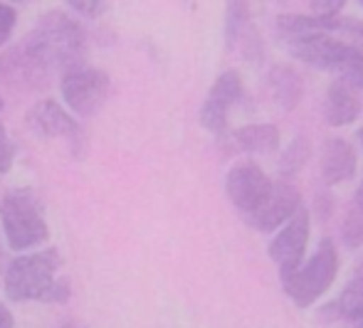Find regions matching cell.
<instances>
[{
	"label": "cell",
	"instance_id": "1",
	"mask_svg": "<svg viewBox=\"0 0 363 328\" xmlns=\"http://www.w3.org/2000/svg\"><path fill=\"white\" fill-rule=\"evenodd\" d=\"M62 259L57 249H40L15 257L3 276V289L10 301H67L69 284L60 276Z\"/></svg>",
	"mask_w": 363,
	"mask_h": 328
},
{
	"label": "cell",
	"instance_id": "2",
	"mask_svg": "<svg viewBox=\"0 0 363 328\" xmlns=\"http://www.w3.org/2000/svg\"><path fill=\"white\" fill-rule=\"evenodd\" d=\"M30 35L43 47V52L48 55V60L52 62L60 79L67 72L77 69V67H84L86 33L79 20L67 8L43 13L38 18V23H35V28L30 30Z\"/></svg>",
	"mask_w": 363,
	"mask_h": 328
},
{
	"label": "cell",
	"instance_id": "3",
	"mask_svg": "<svg viewBox=\"0 0 363 328\" xmlns=\"http://www.w3.org/2000/svg\"><path fill=\"white\" fill-rule=\"evenodd\" d=\"M291 57L304 64L316 67L336 74V79L351 84L356 91H363V50L349 40H336L331 35H309L289 43Z\"/></svg>",
	"mask_w": 363,
	"mask_h": 328
},
{
	"label": "cell",
	"instance_id": "4",
	"mask_svg": "<svg viewBox=\"0 0 363 328\" xmlns=\"http://www.w3.org/2000/svg\"><path fill=\"white\" fill-rule=\"evenodd\" d=\"M0 225L8 244L15 252H25L50 237L43 200L33 188H15L0 200Z\"/></svg>",
	"mask_w": 363,
	"mask_h": 328
},
{
	"label": "cell",
	"instance_id": "5",
	"mask_svg": "<svg viewBox=\"0 0 363 328\" xmlns=\"http://www.w3.org/2000/svg\"><path fill=\"white\" fill-rule=\"evenodd\" d=\"M55 74L57 72L52 62L30 33L0 55V86H5L8 91L35 94L48 89Z\"/></svg>",
	"mask_w": 363,
	"mask_h": 328
},
{
	"label": "cell",
	"instance_id": "6",
	"mask_svg": "<svg viewBox=\"0 0 363 328\" xmlns=\"http://www.w3.org/2000/svg\"><path fill=\"white\" fill-rule=\"evenodd\" d=\"M336 274H339V252H336V244L326 237L319 244V249L311 254L309 262L284 281V291H287L291 304L306 309L331 289Z\"/></svg>",
	"mask_w": 363,
	"mask_h": 328
},
{
	"label": "cell",
	"instance_id": "7",
	"mask_svg": "<svg viewBox=\"0 0 363 328\" xmlns=\"http://www.w3.org/2000/svg\"><path fill=\"white\" fill-rule=\"evenodd\" d=\"M109 89H111L109 74L86 64L67 72L60 79V91H62L65 104L72 109V114L82 116V119L94 116L106 104Z\"/></svg>",
	"mask_w": 363,
	"mask_h": 328
},
{
	"label": "cell",
	"instance_id": "8",
	"mask_svg": "<svg viewBox=\"0 0 363 328\" xmlns=\"http://www.w3.org/2000/svg\"><path fill=\"white\" fill-rule=\"evenodd\" d=\"M277 183L255 161H238L225 178V193L245 220H250L272 196Z\"/></svg>",
	"mask_w": 363,
	"mask_h": 328
},
{
	"label": "cell",
	"instance_id": "9",
	"mask_svg": "<svg viewBox=\"0 0 363 328\" xmlns=\"http://www.w3.org/2000/svg\"><path fill=\"white\" fill-rule=\"evenodd\" d=\"M309 232H311L309 210L301 205L299 213L282 230H277V234L269 242V257L277 264L282 284L301 269V259H304L306 244H309Z\"/></svg>",
	"mask_w": 363,
	"mask_h": 328
},
{
	"label": "cell",
	"instance_id": "10",
	"mask_svg": "<svg viewBox=\"0 0 363 328\" xmlns=\"http://www.w3.org/2000/svg\"><path fill=\"white\" fill-rule=\"evenodd\" d=\"M245 96L242 79L235 69H228L223 74H218V79L213 81L208 99L201 109V124L206 126L211 133L225 136L228 131V114L235 104Z\"/></svg>",
	"mask_w": 363,
	"mask_h": 328
},
{
	"label": "cell",
	"instance_id": "11",
	"mask_svg": "<svg viewBox=\"0 0 363 328\" xmlns=\"http://www.w3.org/2000/svg\"><path fill=\"white\" fill-rule=\"evenodd\" d=\"M25 126L45 138H67L72 146L82 141V129L74 116L65 111V106L55 99H43L30 106V111L25 114Z\"/></svg>",
	"mask_w": 363,
	"mask_h": 328
},
{
	"label": "cell",
	"instance_id": "12",
	"mask_svg": "<svg viewBox=\"0 0 363 328\" xmlns=\"http://www.w3.org/2000/svg\"><path fill=\"white\" fill-rule=\"evenodd\" d=\"M301 210V196L289 181H277L272 196L267 203L247 220L257 232H274L282 230L284 225Z\"/></svg>",
	"mask_w": 363,
	"mask_h": 328
},
{
	"label": "cell",
	"instance_id": "13",
	"mask_svg": "<svg viewBox=\"0 0 363 328\" xmlns=\"http://www.w3.org/2000/svg\"><path fill=\"white\" fill-rule=\"evenodd\" d=\"M356 148L346 138H329L321 151V178L326 186H339L356 176Z\"/></svg>",
	"mask_w": 363,
	"mask_h": 328
},
{
	"label": "cell",
	"instance_id": "14",
	"mask_svg": "<svg viewBox=\"0 0 363 328\" xmlns=\"http://www.w3.org/2000/svg\"><path fill=\"white\" fill-rule=\"evenodd\" d=\"M361 111L359 96H356V89L351 84L341 79H334L326 89V101H324V119L329 126L334 129H341V126H349L356 121Z\"/></svg>",
	"mask_w": 363,
	"mask_h": 328
},
{
	"label": "cell",
	"instance_id": "15",
	"mask_svg": "<svg viewBox=\"0 0 363 328\" xmlns=\"http://www.w3.org/2000/svg\"><path fill=\"white\" fill-rule=\"evenodd\" d=\"M326 311H334L336 321L346 328H363V262L356 266L341 296Z\"/></svg>",
	"mask_w": 363,
	"mask_h": 328
},
{
	"label": "cell",
	"instance_id": "16",
	"mask_svg": "<svg viewBox=\"0 0 363 328\" xmlns=\"http://www.w3.org/2000/svg\"><path fill=\"white\" fill-rule=\"evenodd\" d=\"M225 141H230L235 151L267 156L279 148V129L274 124H247L225 136Z\"/></svg>",
	"mask_w": 363,
	"mask_h": 328
},
{
	"label": "cell",
	"instance_id": "17",
	"mask_svg": "<svg viewBox=\"0 0 363 328\" xmlns=\"http://www.w3.org/2000/svg\"><path fill=\"white\" fill-rule=\"evenodd\" d=\"M269 89H272V96L282 109H294L301 99V79L289 64H274L269 69Z\"/></svg>",
	"mask_w": 363,
	"mask_h": 328
},
{
	"label": "cell",
	"instance_id": "18",
	"mask_svg": "<svg viewBox=\"0 0 363 328\" xmlns=\"http://www.w3.org/2000/svg\"><path fill=\"white\" fill-rule=\"evenodd\" d=\"M341 237L349 247H361L363 244V181L359 191L354 193L349 210L344 215V225H341Z\"/></svg>",
	"mask_w": 363,
	"mask_h": 328
},
{
	"label": "cell",
	"instance_id": "19",
	"mask_svg": "<svg viewBox=\"0 0 363 328\" xmlns=\"http://www.w3.org/2000/svg\"><path fill=\"white\" fill-rule=\"evenodd\" d=\"M250 30H252V25H250V8L245 3H230L228 13H225V40H228V47L242 45V40L247 38Z\"/></svg>",
	"mask_w": 363,
	"mask_h": 328
},
{
	"label": "cell",
	"instance_id": "20",
	"mask_svg": "<svg viewBox=\"0 0 363 328\" xmlns=\"http://www.w3.org/2000/svg\"><path fill=\"white\" fill-rule=\"evenodd\" d=\"M309 156H311L309 141H306L304 136H296L294 141L284 148L282 158H279V176H282V181H291V178L304 168V163Z\"/></svg>",
	"mask_w": 363,
	"mask_h": 328
},
{
	"label": "cell",
	"instance_id": "21",
	"mask_svg": "<svg viewBox=\"0 0 363 328\" xmlns=\"http://www.w3.org/2000/svg\"><path fill=\"white\" fill-rule=\"evenodd\" d=\"M0 116H3V101H0ZM13 161H15V148L8 138V131H5V126H3V119H0V176L13 168Z\"/></svg>",
	"mask_w": 363,
	"mask_h": 328
},
{
	"label": "cell",
	"instance_id": "22",
	"mask_svg": "<svg viewBox=\"0 0 363 328\" xmlns=\"http://www.w3.org/2000/svg\"><path fill=\"white\" fill-rule=\"evenodd\" d=\"M15 23H18V13H15L13 5L0 3V47L10 40L15 30Z\"/></svg>",
	"mask_w": 363,
	"mask_h": 328
},
{
	"label": "cell",
	"instance_id": "23",
	"mask_svg": "<svg viewBox=\"0 0 363 328\" xmlns=\"http://www.w3.org/2000/svg\"><path fill=\"white\" fill-rule=\"evenodd\" d=\"M67 10H69V13H74V15H82V18H86V20H96V18H101L106 10H109V5L96 3V0H89V3H69Z\"/></svg>",
	"mask_w": 363,
	"mask_h": 328
},
{
	"label": "cell",
	"instance_id": "24",
	"mask_svg": "<svg viewBox=\"0 0 363 328\" xmlns=\"http://www.w3.org/2000/svg\"><path fill=\"white\" fill-rule=\"evenodd\" d=\"M0 328H15L13 314H10V309L3 304V301H0Z\"/></svg>",
	"mask_w": 363,
	"mask_h": 328
},
{
	"label": "cell",
	"instance_id": "25",
	"mask_svg": "<svg viewBox=\"0 0 363 328\" xmlns=\"http://www.w3.org/2000/svg\"><path fill=\"white\" fill-rule=\"evenodd\" d=\"M359 138H361V146H363V129L359 131Z\"/></svg>",
	"mask_w": 363,
	"mask_h": 328
},
{
	"label": "cell",
	"instance_id": "26",
	"mask_svg": "<svg viewBox=\"0 0 363 328\" xmlns=\"http://www.w3.org/2000/svg\"><path fill=\"white\" fill-rule=\"evenodd\" d=\"M361 5H363V0H361Z\"/></svg>",
	"mask_w": 363,
	"mask_h": 328
}]
</instances>
